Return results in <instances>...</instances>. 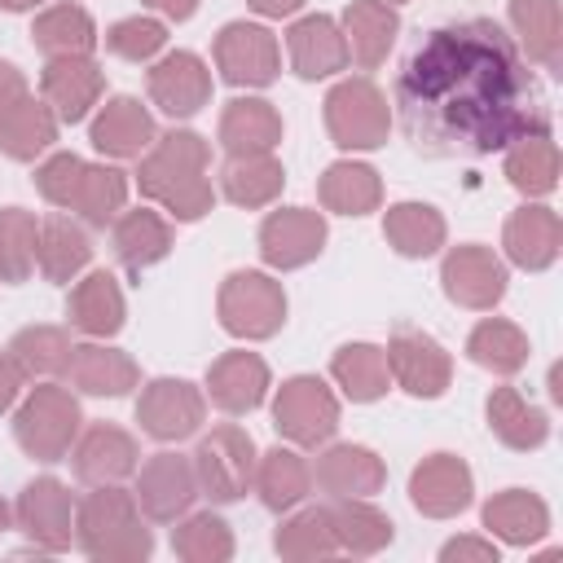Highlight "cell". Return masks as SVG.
Instances as JSON below:
<instances>
[{"instance_id":"obj_1","label":"cell","mask_w":563,"mask_h":563,"mask_svg":"<svg viewBox=\"0 0 563 563\" xmlns=\"http://www.w3.org/2000/svg\"><path fill=\"white\" fill-rule=\"evenodd\" d=\"M396 110L409 145L427 158H479L528 132H550L541 84L488 18L427 31L396 79Z\"/></svg>"},{"instance_id":"obj_2","label":"cell","mask_w":563,"mask_h":563,"mask_svg":"<svg viewBox=\"0 0 563 563\" xmlns=\"http://www.w3.org/2000/svg\"><path fill=\"white\" fill-rule=\"evenodd\" d=\"M207 163H211L207 141L189 128H172V132L154 136V145L145 150L141 167H136V185L150 202L167 207L176 220L189 224V220H202L216 202Z\"/></svg>"},{"instance_id":"obj_3","label":"cell","mask_w":563,"mask_h":563,"mask_svg":"<svg viewBox=\"0 0 563 563\" xmlns=\"http://www.w3.org/2000/svg\"><path fill=\"white\" fill-rule=\"evenodd\" d=\"M75 541L97 563H141L154 550L136 497L119 484H97V493L75 506Z\"/></svg>"},{"instance_id":"obj_4","label":"cell","mask_w":563,"mask_h":563,"mask_svg":"<svg viewBox=\"0 0 563 563\" xmlns=\"http://www.w3.org/2000/svg\"><path fill=\"white\" fill-rule=\"evenodd\" d=\"M79 400L57 383H40L13 413V440L35 462H62L79 435Z\"/></svg>"},{"instance_id":"obj_5","label":"cell","mask_w":563,"mask_h":563,"mask_svg":"<svg viewBox=\"0 0 563 563\" xmlns=\"http://www.w3.org/2000/svg\"><path fill=\"white\" fill-rule=\"evenodd\" d=\"M325 132L339 150H378L391 132L387 97L374 79H339L325 92Z\"/></svg>"},{"instance_id":"obj_6","label":"cell","mask_w":563,"mask_h":563,"mask_svg":"<svg viewBox=\"0 0 563 563\" xmlns=\"http://www.w3.org/2000/svg\"><path fill=\"white\" fill-rule=\"evenodd\" d=\"M216 312H220V325L238 339H273L286 321V290L268 273L238 268L224 277Z\"/></svg>"},{"instance_id":"obj_7","label":"cell","mask_w":563,"mask_h":563,"mask_svg":"<svg viewBox=\"0 0 563 563\" xmlns=\"http://www.w3.org/2000/svg\"><path fill=\"white\" fill-rule=\"evenodd\" d=\"M189 462H194L202 497L238 501V497H246V488L255 479V440L238 422H220V427H211V435L198 440Z\"/></svg>"},{"instance_id":"obj_8","label":"cell","mask_w":563,"mask_h":563,"mask_svg":"<svg viewBox=\"0 0 563 563\" xmlns=\"http://www.w3.org/2000/svg\"><path fill=\"white\" fill-rule=\"evenodd\" d=\"M273 427L290 444L317 449V444H325L339 431V400H334V391L317 374H295V378H286L277 387Z\"/></svg>"},{"instance_id":"obj_9","label":"cell","mask_w":563,"mask_h":563,"mask_svg":"<svg viewBox=\"0 0 563 563\" xmlns=\"http://www.w3.org/2000/svg\"><path fill=\"white\" fill-rule=\"evenodd\" d=\"M216 70L233 88H268L282 70L277 35L260 22H229L216 35Z\"/></svg>"},{"instance_id":"obj_10","label":"cell","mask_w":563,"mask_h":563,"mask_svg":"<svg viewBox=\"0 0 563 563\" xmlns=\"http://www.w3.org/2000/svg\"><path fill=\"white\" fill-rule=\"evenodd\" d=\"M387 374L418 400H435L449 391L453 383V361L449 352L427 334V330H409L400 325L391 339H387Z\"/></svg>"},{"instance_id":"obj_11","label":"cell","mask_w":563,"mask_h":563,"mask_svg":"<svg viewBox=\"0 0 563 563\" xmlns=\"http://www.w3.org/2000/svg\"><path fill=\"white\" fill-rule=\"evenodd\" d=\"M13 519L18 528L44 550V554H62L70 550L75 541V497L62 479L53 475H40L31 479L22 493H18V506H13Z\"/></svg>"},{"instance_id":"obj_12","label":"cell","mask_w":563,"mask_h":563,"mask_svg":"<svg viewBox=\"0 0 563 563\" xmlns=\"http://www.w3.org/2000/svg\"><path fill=\"white\" fill-rule=\"evenodd\" d=\"M207 418V400L194 383L185 378H154L141 387V400H136V422L145 435L172 444V440H185L202 427Z\"/></svg>"},{"instance_id":"obj_13","label":"cell","mask_w":563,"mask_h":563,"mask_svg":"<svg viewBox=\"0 0 563 563\" xmlns=\"http://www.w3.org/2000/svg\"><path fill=\"white\" fill-rule=\"evenodd\" d=\"M136 506L145 510V519L154 523H176L180 515H189L194 497H198V475L194 462L180 453H154L145 466H136V488H132Z\"/></svg>"},{"instance_id":"obj_14","label":"cell","mask_w":563,"mask_h":563,"mask_svg":"<svg viewBox=\"0 0 563 563\" xmlns=\"http://www.w3.org/2000/svg\"><path fill=\"white\" fill-rule=\"evenodd\" d=\"M440 282H444V295L457 303V308H471V312H488L493 303H501L506 295V264L488 251V246H453L440 264Z\"/></svg>"},{"instance_id":"obj_15","label":"cell","mask_w":563,"mask_h":563,"mask_svg":"<svg viewBox=\"0 0 563 563\" xmlns=\"http://www.w3.org/2000/svg\"><path fill=\"white\" fill-rule=\"evenodd\" d=\"M145 84H150V101L172 119H189L211 101V70L189 48H176V53L158 57L150 66Z\"/></svg>"},{"instance_id":"obj_16","label":"cell","mask_w":563,"mask_h":563,"mask_svg":"<svg viewBox=\"0 0 563 563\" xmlns=\"http://www.w3.org/2000/svg\"><path fill=\"white\" fill-rule=\"evenodd\" d=\"M475 479L471 466L457 453H431L413 466L409 475V501L427 515V519H453L471 506Z\"/></svg>"},{"instance_id":"obj_17","label":"cell","mask_w":563,"mask_h":563,"mask_svg":"<svg viewBox=\"0 0 563 563\" xmlns=\"http://www.w3.org/2000/svg\"><path fill=\"white\" fill-rule=\"evenodd\" d=\"M325 246V220L308 207H282L260 224V255L268 268H303Z\"/></svg>"},{"instance_id":"obj_18","label":"cell","mask_w":563,"mask_h":563,"mask_svg":"<svg viewBox=\"0 0 563 563\" xmlns=\"http://www.w3.org/2000/svg\"><path fill=\"white\" fill-rule=\"evenodd\" d=\"M101 88H106V70L92 57H48L40 75V92L62 123L88 119V110L101 101Z\"/></svg>"},{"instance_id":"obj_19","label":"cell","mask_w":563,"mask_h":563,"mask_svg":"<svg viewBox=\"0 0 563 563\" xmlns=\"http://www.w3.org/2000/svg\"><path fill=\"white\" fill-rule=\"evenodd\" d=\"M75 475L84 479V484H119V479H128V475H136V466H141V449H136V435H128L123 427H114V422H92L84 435H79V444H75Z\"/></svg>"},{"instance_id":"obj_20","label":"cell","mask_w":563,"mask_h":563,"mask_svg":"<svg viewBox=\"0 0 563 563\" xmlns=\"http://www.w3.org/2000/svg\"><path fill=\"white\" fill-rule=\"evenodd\" d=\"M343 44H347V57L361 66V70H374L387 62L396 35H400V18L387 0H352L343 9Z\"/></svg>"},{"instance_id":"obj_21","label":"cell","mask_w":563,"mask_h":563,"mask_svg":"<svg viewBox=\"0 0 563 563\" xmlns=\"http://www.w3.org/2000/svg\"><path fill=\"white\" fill-rule=\"evenodd\" d=\"M88 136L106 158H141L154 145L158 128H154V114L136 97H110L101 114L92 119Z\"/></svg>"},{"instance_id":"obj_22","label":"cell","mask_w":563,"mask_h":563,"mask_svg":"<svg viewBox=\"0 0 563 563\" xmlns=\"http://www.w3.org/2000/svg\"><path fill=\"white\" fill-rule=\"evenodd\" d=\"M286 48H290V66L299 79H325L334 70L347 66V44L334 18L325 13H308L286 31Z\"/></svg>"},{"instance_id":"obj_23","label":"cell","mask_w":563,"mask_h":563,"mask_svg":"<svg viewBox=\"0 0 563 563\" xmlns=\"http://www.w3.org/2000/svg\"><path fill=\"white\" fill-rule=\"evenodd\" d=\"M501 246L510 255V264L528 268V273H541L559 260V246H563V224L550 207H519L506 229H501Z\"/></svg>"},{"instance_id":"obj_24","label":"cell","mask_w":563,"mask_h":563,"mask_svg":"<svg viewBox=\"0 0 563 563\" xmlns=\"http://www.w3.org/2000/svg\"><path fill=\"white\" fill-rule=\"evenodd\" d=\"M387 484V466L365 444H330L317 457V488L330 497H374Z\"/></svg>"},{"instance_id":"obj_25","label":"cell","mask_w":563,"mask_h":563,"mask_svg":"<svg viewBox=\"0 0 563 563\" xmlns=\"http://www.w3.org/2000/svg\"><path fill=\"white\" fill-rule=\"evenodd\" d=\"M268 391V365L255 352H224L207 369V396L224 413H251L260 409Z\"/></svg>"},{"instance_id":"obj_26","label":"cell","mask_w":563,"mask_h":563,"mask_svg":"<svg viewBox=\"0 0 563 563\" xmlns=\"http://www.w3.org/2000/svg\"><path fill=\"white\" fill-rule=\"evenodd\" d=\"M282 141V114L264 97H233L220 114V145L238 154H273Z\"/></svg>"},{"instance_id":"obj_27","label":"cell","mask_w":563,"mask_h":563,"mask_svg":"<svg viewBox=\"0 0 563 563\" xmlns=\"http://www.w3.org/2000/svg\"><path fill=\"white\" fill-rule=\"evenodd\" d=\"M66 317H70L75 330H84V334H92V339L119 334V330H123V317H128V303H123L119 282H114L106 268L88 273L84 282H75L70 303H66Z\"/></svg>"},{"instance_id":"obj_28","label":"cell","mask_w":563,"mask_h":563,"mask_svg":"<svg viewBox=\"0 0 563 563\" xmlns=\"http://www.w3.org/2000/svg\"><path fill=\"white\" fill-rule=\"evenodd\" d=\"M70 383L88 396H128L136 387V361L119 347H106V343H79L70 352V365H66Z\"/></svg>"},{"instance_id":"obj_29","label":"cell","mask_w":563,"mask_h":563,"mask_svg":"<svg viewBox=\"0 0 563 563\" xmlns=\"http://www.w3.org/2000/svg\"><path fill=\"white\" fill-rule=\"evenodd\" d=\"M172 242H176V233L158 211L136 207V211L114 216V255L128 273H145L150 264L167 260Z\"/></svg>"},{"instance_id":"obj_30","label":"cell","mask_w":563,"mask_h":563,"mask_svg":"<svg viewBox=\"0 0 563 563\" xmlns=\"http://www.w3.org/2000/svg\"><path fill=\"white\" fill-rule=\"evenodd\" d=\"M484 528L501 537L506 545H532L550 532V510L537 493L528 488H506L484 501Z\"/></svg>"},{"instance_id":"obj_31","label":"cell","mask_w":563,"mask_h":563,"mask_svg":"<svg viewBox=\"0 0 563 563\" xmlns=\"http://www.w3.org/2000/svg\"><path fill=\"white\" fill-rule=\"evenodd\" d=\"M484 409H488V427H493V435H497L506 449H515V453L541 449L545 435H550V418H545V409L528 405L515 387H493Z\"/></svg>"},{"instance_id":"obj_32","label":"cell","mask_w":563,"mask_h":563,"mask_svg":"<svg viewBox=\"0 0 563 563\" xmlns=\"http://www.w3.org/2000/svg\"><path fill=\"white\" fill-rule=\"evenodd\" d=\"M57 141V114L48 110V101H35L31 92L9 106L0 114V154L4 158H18V163H31L35 154H44L48 145Z\"/></svg>"},{"instance_id":"obj_33","label":"cell","mask_w":563,"mask_h":563,"mask_svg":"<svg viewBox=\"0 0 563 563\" xmlns=\"http://www.w3.org/2000/svg\"><path fill=\"white\" fill-rule=\"evenodd\" d=\"M92 260V242L88 233L66 220V216H48L40 224V242H35V264L48 282H75Z\"/></svg>"},{"instance_id":"obj_34","label":"cell","mask_w":563,"mask_h":563,"mask_svg":"<svg viewBox=\"0 0 563 563\" xmlns=\"http://www.w3.org/2000/svg\"><path fill=\"white\" fill-rule=\"evenodd\" d=\"M31 40H35V48L44 57H92L97 26H92L88 9H79V4H48L35 18Z\"/></svg>"},{"instance_id":"obj_35","label":"cell","mask_w":563,"mask_h":563,"mask_svg":"<svg viewBox=\"0 0 563 563\" xmlns=\"http://www.w3.org/2000/svg\"><path fill=\"white\" fill-rule=\"evenodd\" d=\"M506 180L528 198L554 194V185H559V145L550 141V132H528V136L506 145Z\"/></svg>"},{"instance_id":"obj_36","label":"cell","mask_w":563,"mask_h":563,"mask_svg":"<svg viewBox=\"0 0 563 563\" xmlns=\"http://www.w3.org/2000/svg\"><path fill=\"white\" fill-rule=\"evenodd\" d=\"M317 198H321L325 211L365 216V211H374L383 202V180H378L374 167L343 158V163H330L325 167V176L317 180Z\"/></svg>"},{"instance_id":"obj_37","label":"cell","mask_w":563,"mask_h":563,"mask_svg":"<svg viewBox=\"0 0 563 563\" xmlns=\"http://www.w3.org/2000/svg\"><path fill=\"white\" fill-rule=\"evenodd\" d=\"M255 493H260V501L268 506V510H290V506H299L303 497H308V484H312V471H308V462L295 453V449H282V444H273L268 453H260V462H255Z\"/></svg>"},{"instance_id":"obj_38","label":"cell","mask_w":563,"mask_h":563,"mask_svg":"<svg viewBox=\"0 0 563 563\" xmlns=\"http://www.w3.org/2000/svg\"><path fill=\"white\" fill-rule=\"evenodd\" d=\"M383 238L405 260H427L444 246V216L427 202H396L383 216Z\"/></svg>"},{"instance_id":"obj_39","label":"cell","mask_w":563,"mask_h":563,"mask_svg":"<svg viewBox=\"0 0 563 563\" xmlns=\"http://www.w3.org/2000/svg\"><path fill=\"white\" fill-rule=\"evenodd\" d=\"M510 26L532 62H541L545 70H559V62H563L559 0H510Z\"/></svg>"},{"instance_id":"obj_40","label":"cell","mask_w":563,"mask_h":563,"mask_svg":"<svg viewBox=\"0 0 563 563\" xmlns=\"http://www.w3.org/2000/svg\"><path fill=\"white\" fill-rule=\"evenodd\" d=\"M220 185H224V198L233 207L255 211V207H268L282 194L286 172H282V163L273 154H238V158L224 163Z\"/></svg>"},{"instance_id":"obj_41","label":"cell","mask_w":563,"mask_h":563,"mask_svg":"<svg viewBox=\"0 0 563 563\" xmlns=\"http://www.w3.org/2000/svg\"><path fill=\"white\" fill-rule=\"evenodd\" d=\"M330 523H334L339 550L347 554H378L383 545H391V519L365 497H334Z\"/></svg>"},{"instance_id":"obj_42","label":"cell","mask_w":563,"mask_h":563,"mask_svg":"<svg viewBox=\"0 0 563 563\" xmlns=\"http://www.w3.org/2000/svg\"><path fill=\"white\" fill-rule=\"evenodd\" d=\"M466 356L479 365V369H493L501 378L519 374L528 365V334L515 325V321H501V317H488L471 330L466 339Z\"/></svg>"},{"instance_id":"obj_43","label":"cell","mask_w":563,"mask_h":563,"mask_svg":"<svg viewBox=\"0 0 563 563\" xmlns=\"http://www.w3.org/2000/svg\"><path fill=\"white\" fill-rule=\"evenodd\" d=\"M123 202H128V176L106 163H84V176L70 194V211H79L84 224L106 229V224H114Z\"/></svg>"},{"instance_id":"obj_44","label":"cell","mask_w":563,"mask_h":563,"mask_svg":"<svg viewBox=\"0 0 563 563\" xmlns=\"http://www.w3.org/2000/svg\"><path fill=\"white\" fill-rule=\"evenodd\" d=\"M70 334L62 325H22L13 339H9V356L18 361V369L26 378H53V374H66L70 365Z\"/></svg>"},{"instance_id":"obj_45","label":"cell","mask_w":563,"mask_h":563,"mask_svg":"<svg viewBox=\"0 0 563 563\" xmlns=\"http://www.w3.org/2000/svg\"><path fill=\"white\" fill-rule=\"evenodd\" d=\"M330 374L347 391V400H361V405L378 400L387 391V378H391L387 374V352L374 347V343H347V347H339L334 361H330Z\"/></svg>"},{"instance_id":"obj_46","label":"cell","mask_w":563,"mask_h":563,"mask_svg":"<svg viewBox=\"0 0 563 563\" xmlns=\"http://www.w3.org/2000/svg\"><path fill=\"white\" fill-rule=\"evenodd\" d=\"M273 545H277L282 559H325V554H334L339 541H334L330 506H308V510L282 519Z\"/></svg>"},{"instance_id":"obj_47","label":"cell","mask_w":563,"mask_h":563,"mask_svg":"<svg viewBox=\"0 0 563 563\" xmlns=\"http://www.w3.org/2000/svg\"><path fill=\"white\" fill-rule=\"evenodd\" d=\"M35 242H40V220L26 207H4L0 211V282L18 286L31 277Z\"/></svg>"},{"instance_id":"obj_48","label":"cell","mask_w":563,"mask_h":563,"mask_svg":"<svg viewBox=\"0 0 563 563\" xmlns=\"http://www.w3.org/2000/svg\"><path fill=\"white\" fill-rule=\"evenodd\" d=\"M172 550L185 563H229L233 559V532L220 515H189L176 532H172Z\"/></svg>"},{"instance_id":"obj_49","label":"cell","mask_w":563,"mask_h":563,"mask_svg":"<svg viewBox=\"0 0 563 563\" xmlns=\"http://www.w3.org/2000/svg\"><path fill=\"white\" fill-rule=\"evenodd\" d=\"M163 44H167V26L158 18H141V13L123 18L106 31V48L123 62H150V57L163 53Z\"/></svg>"},{"instance_id":"obj_50","label":"cell","mask_w":563,"mask_h":563,"mask_svg":"<svg viewBox=\"0 0 563 563\" xmlns=\"http://www.w3.org/2000/svg\"><path fill=\"white\" fill-rule=\"evenodd\" d=\"M79 176H84V158L70 154V150H62V154H53V158H44V163L35 167V189H40L44 202L70 207V194H75Z\"/></svg>"},{"instance_id":"obj_51","label":"cell","mask_w":563,"mask_h":563,"mask_svg":"<svg viewBox=\"0 0 563 563\" xmlns=\"http://www.w3.org/2000/svg\"><path fill=\"white\" fill-rule=\"evenodd\" d=\"M440 559L444 563H462V559H475V563H497V545L493 541H479V537H453V541H444V550H440Z\"/></svg>"},{"instance_id":"obj_52","label":"cell","mask_w":563,"mask_h":563,"mask_svg":"<svg viewBox=\"0 0 563 563\" xmlns=\"http://www.w3.org/2000/svg\"><path fill=\"white\" fill-rule=\"evenodd\" d=\"M22 383H26V374L18 369V361H13V356H9V347H4V352H0V413L18 400Z\"/></svg>"},{"instance_id":"obj_53","label":"cell","mask_w":563,"mask_h":563,"mask_svg":"<svg viewBox=\"0 0 563 563\" xmlns=\"http://www.w3.org/2000/svg\"><path fill=\"white\" fill-rule=\"evenodd\" d=\"M26 92H31V88H26V75H22L13 62H0V114H4L9 106H18Z\"/></svg>"},{"instance_id":"obj_54","label":"cell","mask_w":563,"mask_h":563,"mask_svg":"<svg viewBox=\"0 0 563 563\" xmlns=\"http://www.w3.org/2000/svg\"><path fill=\"white\" fill-rule=\"evenodd\" d=\"M141 4L158 9V13L172 18V22H185V18H194V9H198V0H141Z\"/></svg>"},{"instance_id":"obj_55","label":"cell","mask_w":563,"mask_h":563,"mask_svg":"<svg viewBox=\"0 0 563 563\" xmlns=\"http://www.w3.org/2000/svg\"><path fill=\"white\" fill-rule=\"evenodd\" d=\"M255 13H264V18H290V13H299L303 9V0H246Z\"/></svg>"},{"instance_id":"obj_56","label":"cell","mask_w":563,"mask_h":563,"mask_svg":"<svg viewBox=\"0 0 563 563\" xmlns=\"http://www.w3.org/2000/svg\"><path fill=\"white\" fill-rule=\"evenodd\" d=\"M35 4H44V0H0L4 13H22V9H35Z\"/></svg>"},{"instance_id":"obj_57","label":"cell","mask_w":563,"mask_h":563,"mask_svg":"<svg viewBox=\"0 0 563 563\" xmlns=\"http://www.w3.org/2000/svg\"><path fill=\"white\" fill-rule=\"evenodd\" d=\"M9 519H13V510H9V501H4V497H0V532H4V528H9Z\"/></svg>"},{"instance_id":"obj_58","label":"cell","mask_w":563,"mask_h":563,"mask_svg":"<svg viewBox=\"0 0 563 563\" xmlns=\"http://www.w3.org/2000/svg\"><path fill=\"white\" fill-rule=\"evenodd\" d=\"M387 4H400V0H387Z\"/></svg>"}]
</instances>
